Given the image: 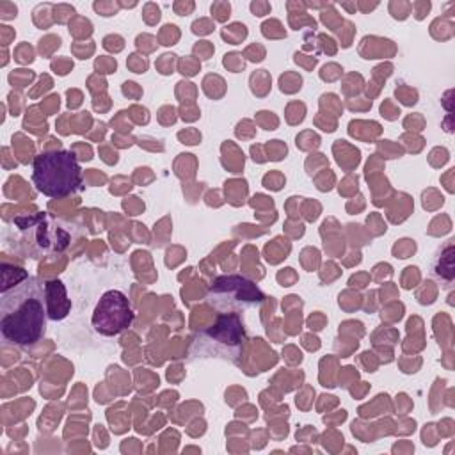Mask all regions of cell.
<instances>
[{"instance_id":"6da1fadb","label":"cell","mask_w":455,"mask_h":455,"mask_svg":"<svg viewBox=\"0 0 455 455\" xmlns=\"http://www.w3.org/2000/svg\"><path fill=\"white\" fill-rule=\"evenodd\" d=\"M46 284L34 275H27L0 299V332L12 345L28 347L37 343L46 327Z\"/></svg>"},{"instance_id":"7a4b0ae2","label":"cell","mask_w":455,"mask_h":455,"mask_svg":"<svg viewBox=\"0 0 455 455\" xmlns=\"http://www.w3.org/2000/svg\"><path fill=\"white\" fill-rule=\"evenodd\" d=\"M32 181L48 197H66L82 190V169L71 151L53 149L34 158Z\"/></svg>"},{"instance_id":"3957f363","label":"cell","mask_w":455,"mask_h":455,"mask_svg":"<svg viewBox=\"0 0 455 455\" xmlns=\"http://www.w3.org/2000/svg\"><path fill=\"white\" fill-rule=\"evenodd\" d=\"M245 345V327L240 313H219L217 320L199 331L190 345L192 357H219L236 363Z\"/></svg>"},{"instance_id":"277c9868","label":"cell","mask_w":455,"mask_h":455,"mask_svg":"<svg viewBox=\"0 0 455 455\" xmlns=\"http://www.w3.org/2000/svg\"><path fill=\"white\" fill-rule=\"evenodd\" d=\"M265 295L242 275H220L208 288L206 300L219 313H243L259 304Z\"/></svg>"},{"instance_id":"5b68a950","label":"cell","mask_w":455,"mask_h":455,"mask_svg":"<svg viewBox=\"0 0 455 455\" xmlns=\"http://www.w3.org/2000/svg\"><path fill=\"white\" fill-rule=\"evenodd\" d=\"M133 311L126 295L119 290L105 291L92 313V327L103 336H116L133 322Z\"/></svg>"},{"instance_id":"8992f818","label":"cell","mask_w":455,"mask_h":455,"mask_svg":"<svg viewBox=\"0 0 455 455\" xmlns=\"http://www.w3.org/2000/svg\"><path fill=\"white\" fill-rule=\"evenodd\" d=\"M68 226H64L59 220L50 222L46 219V215L43 213L41 222H39V231H37V240L39 245L46 251H62L68 247L69 243V233L66 229Z\"/></svg>"},{"instance_id":"52a82bcc","label":"cell","mask_w":455,"mask_h":455,"mask_svg":"<svg viewBox=\"0 0 455 455\" xmlns=\"http://www.w3.org/2000/svg\"><path fill=\"white\" fill-rule=\"evenodd\" d=\"M453 238H450L441 249L437 258L434 259V267H432V274L435 277H439L441 281H444L446 284H450L453 281Z\"/></svg>"}]
</instances>
